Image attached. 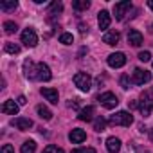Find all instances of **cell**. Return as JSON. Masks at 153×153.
Listing matches in <instances>:
<instances>
[{
	"label": "cell",
	"mask_w": 153,
	"mask_h": 153,
	"mask_svg": "<svg viewBox=\"0 0 153 153\" xmlns=\"http://www.w3.org/2000/svg\"><path fill=\"white\" fill-rule=\"evenodd\" d=\"M105 128H106V121H105L103 117H97V119L94 121V130L101 133V131H105Z\"/></svg>",
	"instance_id": "603a6c76"
},
{
	"label": "cell",
	"mask_w": 153,
	"mask_h": 153,
	"mask_svg": "<svg viewBox=\"0 0 153 153\" xmlns=\"http://www.w3.org/2000/svg\"><path fill=\"white\" fill-rule=\"evenodd\" d=\"M42 96L49 101V103H52V105H56L58 103V99H59V96H58V90L56 88H49V87H43L42 90Z\"/></svg>",
	"instance_id": "5bb4252c"
},
{
	"label": "cell",
	"mask_w": 153,
	"mask_h": 153,
	"mask_svg": "<svg viewBox=\"0 0 153 153\" xmlns=\"http://www.w3.org/2000/svg\"><path fill=\"white\" fill-rule=\"evenodd\" d=\"M36 112H38V115H40L42 119H45V121H51V119H52V112H51L45 105H38V106H36Z\"/></svg>",
	"instance_id": "d6986e66"
},
{
	"label": "cell",
	"mask_w": 153,
	"mask_h": 153,
	"mask_svg": "<svg viewBox=\"0 0 153 153\" xmlns=\"http://www.w3.org/2000/svg\"><path fill=\"white\" fill-rule=\"evenodd\" d=\"M130 108H139V103H137V101H131V103H130Z\"/></svg>",
	"instance_id": "836d02e7"
},
{
	"label": "cell",
	"mask_w": 153,
	"mask_h": 153,
	"mask_svg": "<svg viewBox=\"0 0 153 153\" xmlns=\"http://www.w3.org/2000/svg\"><path fill=\"white\" fill-rule=\"evenodd\" d=\"M108 123L110 124H114V126H130L131 123H133V117H131V114L130 112H117L115 115H112L110 119H108Z\"/></svg>",
	"instance_id": "3957f363"
},
{
	"label": "cell",
	"mask_w": 153,
	"mask_h": 153,
	"mask_svg": "<svg viewBox=\"0 0 153 153\" xmlns=\"http://www.w3.org/2000/svg\"><path fill=\"white\" fill-rule=\"evenodd\" d=\"M25 103H27V99H25L24 96H20V97H18V105L22 106V105H25Z\"/></svg>",
	"instance_id": "d6a6232c"
},
{
	"label": "cell",
	"mask_w": 153,
	"mask_h": 153,
	"mask_svg": "<svg viewBox=\"0 0 153 153\" xmlns=\"http://www.w3.org/2000/svg\"><path fill=\"white\" fill-rule=\"evenodd\" d=\"M74 85L81 92H88L92 88V79L87 72H78V74H74Z\"/></svg>",
	"instance_id": "7a4b0ae2"
},
{
	"label": "cell",
	"mask_w": 153,
	"mask_h": 153,
	"mask_svg": "<svg viewBox=\"0 0 153 153\" xmlns=\"http://www.w3.org/2000/svg\"><path fill=\"white\" fill-rule=\"evenodd\" d=\"M52 78L51 68L47 63H36V70H34V79L38 81H49Z\"/></svg>",
	"instance_id": "5b68a950"
},
{
	"label": "cell",
	"mask_w": 153,
	"mask_h": 153,
	"mask_svg": "<svg viewBox=\"0 0 153 153\" xmlns=\"http://www.w3.org/2000/svg\"><path fill=\"white\" fill-rule=\"evenodd\" d=\"M130 9H131V2H130V0H124V2H117V4L114 6V15H115L117 20H123L124 15H126Z\"/></svg>",
	"instance_id": "ba28073f"
},
{
	"label": "cell",
	"mask_w": 153,
	"mask_h": 153,
	"mask_svg": "<svg viewBox=\"0 0 153 153\" xmlns=\"http://www.w3.org/2000/svg\"><path fill=\"white\" fill-rule=\"evenodd\" d=\"M79 31H81V34L88 33V25H85V24H79Z\"/></svg>",
	"instance_id": "1f68e13d"
},
{
	"label": "cell",
	"mask_w": 153,
	"mask_h": 153,
	"mask_svg": "<svg viewBox=\"0 0 153 153\" xmlns=\"http://www.w3.org/2000/svg\"><path fill=\"white\" fill-rule=\"evenodd\" d=\"M142 42H144V38H142V34H140L137 29L128 31V43H130V45H133V47H140Z\"/></svg>",
	"instance_id": "4fadbf2b"
},
{
	"label": "cell",
	"mask_w": 153,
	"mask_h": 153,
	"mask_svg": "<svg viewBox=\"0 0 153 153\" xmlns=\"http://www.w3.org/2000/svg\"><path fill=\"white\" fill-rule=\"evenodd\" d=\"M94 114H96V108L94 106H85V108H81L79 110V114H78V119L79 121H92V117H94Z\"/></svg>",
	"instance_id": "e0dca14e"
},
{
	"label": "cell",
	"mask_w": 153,
	"mask_h": 153,
	"mask_svg": "<svg viewBox=\"0 0 153 153\" xmlns=\"http://www.w3.org/2000/svg\"><path fill=\"white\" fill-rule=\"evenodd\" d=\"M16 6H18L16 0H11V2H2V4H0V9H2V11H11V9H15Z\"/></svg>",
	"instance_id": "d4e9b609"
},
{
	"label": "cell",
	"mask_w": 153,
	"mask_h": 153,
	"mask_svg": "<svg viewBox=\"0 0 153 153\" xmlns=\"http://www.w3.org/2000/svg\"><path fill=\"white\" fill-rule=\"evenodd\" d=\"M61 9H63V4H61V2H52V4L49 6V15L61 13Z\"/></svg>",
	"instance_id": "484cf974"
},
{
	"label": "cell",
	"mask_w": 153,
	"mask_h": 153,
	"mask_svg": "<svg viewBox=\"0 0 153 153\" xmlns=\"http://www.w3.org/2000/svg\"><path fill=\"white\" fill-rule=\"evenodd\" d=\"M85 139H87V131L81 130V128H74V130L68 133V140H70L72 144H81Z\"/></svg>",
	"instance_id": "30bf717a"
},
{
	"label": "cell",
	"mask_w": 153,
	"mask_h": 153,
	"mask_svg": "<svg viewBox=\"0 0 153 153\" xmlns=\"http://www.w3.org/2000/svg\"><path fill=\"white\" fill-rule=\"evenodd\" d=\"M151 79V74L148 70H142V68H135L133 70V76H131V83L135 85H144Z\"/></svg>",
	"instance_id": "52a82bcc"
},
{
	"label": "cell",
	"mask_w": 153,
	"mask_h": 153,
	"mask_svg": "<svg viewBox=\"0 0 153 153\" xmlns=\"http://www.w3.org/2000/svg\"><path fill=\"white\" fill-rule=\"evenodd\" d=\"M18 108H20V105L15 103L13 99H7V101H4V105H2V112L7 114V115H16V114H18Z\"/></svg>",
	"instance_id": "9a60e30c"
},
{
	"label": "cell",
	"mask_w": 153,
	"mask_h": 153,
	"mask_svg": "<svg viewBox=\"0 0 153 153\" xmlns=\"http://www.w3.org/2000/svg\"><path fill=\"white\" fill-rule=\"evenodd\" d=\"M70 153H85V149H83V148H79V149H72Z\"/></svg>",
	"instance_id": "e575fe53"
},
{
	"label": "cell",
	"mask_w": 153,
	"mask_h": 153,
	"mask_svg": "<svg viewBox=\"0 0 153 153\" xmlns=\"http://www.w3.org/2000/svg\"><path fill=\"white\" fill-rule=\"evenodd\" d=\"M42 153H63V149L59 148V146H54V144H49Z\"/></svg>",
	"instance_id": "f1b7e54d"
},
{
	"label": "cell",
	"mask_w": 153,
	"mask_h": 153,
	"mask_svg": "<svg viewBox=\"0 0 153 153\" xmlns=\"http://www.w3.org/2000/svg\"><path fill=\"white\" fill-rule=\"evenodd\" d=\"M148 7H149V9H153V0H148Z\"/></svg>",
	"instance_id": "8d00e7d4"
},
{
	"label": "cell",
	"mask_w": 153,
	"mask_h": 153,
	"mask_svg": "<svg viewBox=\"0 0 153 153\" xmlns=\"http://www.w3.org/2000/svg\"><path fill=\"white\" fill-rule=\"evenodd\" d=\"M85 153H97V151H96L94 148H87V149H85Z\"/></svg>",
	"instance_id": "d590c367"
},
{
	"label": "cell",
	"mask_w": 153,
	"mask_h": 153,
	"mask_svg": "<svg viewBox=\"0 0 153 153\" xmlns=\"http://www.w3.org/2000/svg\"><path fill=\"white\" fill-rule=\"evenodd\" d=\"M139 59L146 63V61H149V59H151V54H149L148 51H142V52H139Z\"/></svg>",
	"instance_id": "f546056e"
},
{
	"label": "cell",
	"mask_w": 153,
	"mask_h": 153,
	"mask_svg": "<svg viewBox=\"0 0 153 153\" xmlns=\"http://www.w3.org/2000/svg\"><path fill=\"white\" fill-rule=\"evenodd\" d=\"M72 7L76 11H87L90 7V2L88 0H76V2H72Z\"/></svg>",
	"instance_id": "44dd1931"
},
{
	"label": "cell",
	"mask_w": 153,
	"mask_h": 153,
	"mask_svg": "<svg viewBox=\"0 0 153 153\" xmlns=\"http://www.w3.org/2000/svg\"><path fill=\"white\" fill-rule=\"evenodd\" d=\"M119 83H121V87H123L124 90H128V88H130V85H131L130 76H128V74H123V76H121V79H119Z\"/></svg>",
	"instance_id": "83f0119b"
},
{
	"label": "cell",
	"mask_w": 153,
	"mask_h": 153,
	"mask_svg": "<svg viewBox=\"0 0 153 153\" xmlns=\"http://www.w3.org/2000/svg\"><path fill=\"white\" fill-rule=\"evenodd\" d=\"M110 22H112V18H110V13L106 9H103V11L97 13V24H99V29L101 31H106L110 27Z\"/></svg>",
	"instance_id": "8fae6325"
},
{
	"label": "cell",
	"mask_w": 153,
	"mask_h": 153,
	"mask_svg": "<svg viewBox=\"0 0 153 153\" xmlns=\"http://www.w3.org/2000/svg\"><path fill=\"white\" fill-rule=\"evenodd\" d=\"M2 27H4V33H6V34H13V33H16V29H18V27H16V24H15V22H9V20H7V22H4V25H2Z\"/></svg>",
	"instance_id": "7402d4cb"
},
{
	"label": "cell",
	"mask_w": 153,
	"mask_h": 153,
	"mask_svg": "<svg viewBox=\"0 0 153 153\" xmlns=\"http://www.w3.org/2000/svg\"><path fill=\"white\" fill-rule=\"evenodd\" d=\"M108 65L112 67V68H121V67H124V63H126V56L123 54V52H114V54H110L108 56Z\"/></svg>",
	"instance_id": "9c48e42d"
},
{
	"label": "cell",
	"mask_w": 153,
	"mask_h": 153,
	"mask_svg": "<svg viewBox=\"0 0 153 153\" xmlns=\"http://www.w3.org/2000/svg\"><path fill=\"white\" fill-rule=\"evenodd\" d=\"M139 110L142 114V117H149L153 112V92L151 90H144L140 94V103H139Z\"/></svg>",
	"instance_id": "6da1fadb"
},
{
	"label": "cell",
	"mask_w": 153,
	"mask_h": 153,
	"mask_svg": "<svg viewBox=\"0 0 153 153\" xmlns=\"http://www.w3.org/2000/svg\"><path fill=\"white\" fill-rule=\"evenodd\" d=\"M119 38H121V34L117 31H106L105 36H103V42L106 45H117L119 43Z\"/></svg>",
	"instance_id": "2e32d148"
},
{
	"label": "cell",
	"mask_w": 153,
	"mask_h": 153,
	"mask_svg": "<svg viewBox=\"0 0 153 153\" xmlns=\"http://www.w3.org/2000/svg\"><path fill=\"white\" fill-rule=\"evenodd\" d=\"M4 49H6V52H9V54H18V52H20V45L11 43V42H7V43L4 45Z\"/></svg>",
	"instance_id": "cb8c5ba5"
},
{
	"label": "cell",
	"mask_w": 153,
	"mask_h": 153,
	"mask_svg": "<svg viewBox=\"0 0 153 153\" xmlns=\"http://www.w3.org/2000/svg\"><path fill=\"white\" fill-rule=\"evenodd\" d=\"M148 131H149V139L153 140V128H151V130H148Z\"/></svg>",
	"instance_id": "74e56055"
},
{
	"label": "cell",
	"mask_w": 153,
	"mask_h": 153,
	"mask_svg": "<svg viewBox=\"0 0 153 153\" xmlns=\"http://www.w3.org/2000/svg\"><path fill=\"white\" fill-rule=\"evenodd\" d=\"M97 101H99L105 108H108V110H112V108H115V106L119 105V99H117V96H115L114 92H103V94L97 97Z\"/></svg>",
	"instance_id": "277c9868"
},
{
	"label": "cell",
	"mask_w": 153,
	"mask_h": 153,
	"mask_svg": "<svg viewBox=\"0 0 153 153\" xmlns=\"http://www.w3.org/2000/svg\"><path fill=\"white\" fill-rule=\"evenodd\" d=\"M2 153H15V148L11 144H4L2 146Z\"/></svg>",
	"instance_id": "4dcf8cb0"
},
{
	"label": "cell",
	"mask_w": 153,
	"mask_h": 153,
	"mask_svg": "<svg viewBox=\"0 0 153 153\" xmlns=\"http://www.w3.org/2000/svg\"><path fill=\"white\" fill-rule=\"evenodd\" d=\"M11 124H13V126H16L20 131H27L29 128H33V121H31V119H27V117H16V119H13V121H11Z\"/></svg>",
	"instance_id": "7c38bea8"
},
{
	"label": "cell",
	"mask_w": 153,
	"mask_h": 153,
	"mask_svg": "<svg viewBox=\"0 0 153 153\" xmlns=\"http://www.w3.org/2000/svg\"><path fill=\"white\" fill-rule=\"evenodd\" d=\"M36 151V142L34 140H25L20 148V153H34Z\"/></svg>",
	"instance_id": "ffe728a7"
},
{
	"label": "cell",
	"mask_w": 153,
	"mask_h": 153,
	"mask_svg": "<svg viewBox=\"0 0 153 153\" xmlns=\"http://www.w3.org/2000/svg\"><path fill=\"white\" fill-rule=\"evenodd\" d=\"M106 149H108V153H119V149H121V140H119L117 137H108V139H106Z\"/></svg>",
	"instance_id": "ac0fdd59"
},
{
	"label": "cell",
	"mask_w": 153,
	"mask_h": 153,
	"mask_svg": "<svg viewBox=\"0 0 153 153\" xmlns=\"http://www.w3.org/2000/svg\"><path fill=\"white\" fill-rule=\"evenodd\" d=\"M74 42V36L70 34V33H63L61 36H59V43H63V45H70Z\"/></svg>",
	"instance_id": "4316f807"
},
{
	"label": "cell",
	"mask_w": 153,
	"mask_h": 153,
	"mask_svg": "<svg viewBox=\"0 0 153 153\" xmlns=\"http://www.w3.org/2000/svg\"><path fill=\"white\" fill-rule=\"evenodd\" d=\"M22 43H25L27 47H36V43H38V34H36V31H34L33 27L24 29V33H22Z\"/></svg>",
	"instance_id": "8992f818"
}]
</instances>
